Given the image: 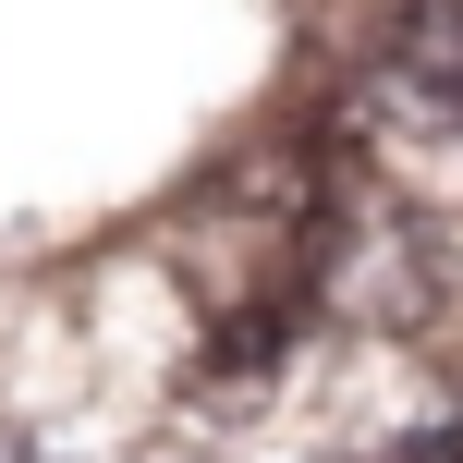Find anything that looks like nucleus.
<instances>
[{"label":"nucleus","instance_id":"1","mask_svg":"<svg viewBox=\"0 0 463 463\" xmlns=\"http://www.w3.org/2000/svg\"><path fill=\"white\" fill-rule=\"evenodd\" d=\"M402 463H463V415H439V427H415V439H402Z\"/></svg>","mask_w":463,"mask_h":463}]
</instances>
